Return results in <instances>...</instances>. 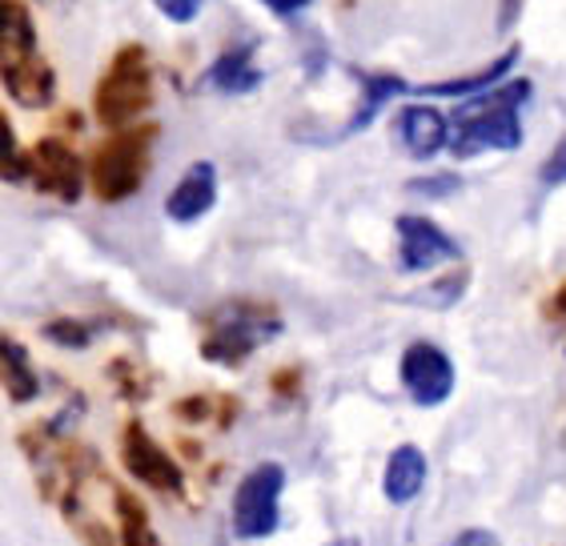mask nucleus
Returning a JSON list of instances; mask_svg holds the SVG:
<instances>
[{
	"label": "nucleus",
	"instance_id": "nucleus-1",
	"mask_svg": "<svg viewBox=\"0 0 566 546\" xmlns=\"http://www.w3.org/2000/svg\"><path fill=\"white\" fill-rule=\"evenodd\" d=\"M531 101V81H511V85H494L479 97L458 105L450 117V149L454 157H479L486 149L514 154L523 145V120L518 109Z\"/></svg>",
	"mask_w": 566,
	"mask_h": 546
},
{
	"label": "nucleus",
	"instance_id": "nucleus-2",
	"mask_svg": "<svg viewBox=\"0 0 566 546\" xmlns=\"http://www.w3.org/2000/svg\"><path fill=\"white\" fill-rule=\"evenodd\" d=\"M153 105V65L145 56L142 44H125L117 49L113 65L105 69L97 93H93V113L101 125L109 129H129L137 125L142 113H149Z\"/></svg>",
	"mask_w": 566,
	"mask_h": 546
},
{
	"label": "nucleus",
	"instance_id": "nucleus-3",
	"mask_svg": "<svg viewBox=\"0 0 566 546\" xmlns=\"http://www.w3.org/2000/svg\"><path fill=\"white\" fill-rule=\"evenodd\" d=\"M153 141H157V125L153 120L129 125L117 137H109L93 154V165H88V186H93V193L101 201H125V197L137 193L145 174H149Z\"/></svg>",
	"mask_w": 566,
	"mask_h": 546
},
{
	"label": "nucleus",
	"instance_id": "nucleus-4",
	"mask_svg": "<svg viewBox=\"0 0 566 546\" xmlns=\"http://www.w3.org/2000/svg\"><path fill=\"white\" fill-rule=\"evenodd\" d=\"M282 334V317L265 306H245L233 302L218 314L213 329L201 342V358L218 361V366H241V361L258 354L265 342H273Z\"/></svg>",
	"mask_w": 566,
	"mask_h": 546
},
{
	"label": "nucleus",
	"instance_id": "nucleus-5",
	"mask_svg": "<svg viewBox=\"0 0 566 546\" xmlns=\"http://www.w3.org/2000/svg\"><path fill=\"white\" fill-rule=\"evenodd\" d=\"M282 491L285 466L282 462H258L233 491V535L253 543L270 538L282 526Z\"/></svg>",
	"mask_w": 566,
	"mask_h": 546
},
{
	"label": "nucleus",
	"instance_id": "nucleus-6",
	"mask_svg": "<svg viewBox=\"0 0 566 546\" xmlns=\"http://www.w3.org/2000/svg\"><path fill=\"white\" fill-rule=\"evenodd\" d=\"M120 462H125V470H129L137 482H145L149 491L174 494V498L186 494V470L177 466V462L153 442L142 422H129V427L120 430Z\"/></svg>",
	"mask_w": 566,
	"mask_h": 546
},
{
	"label": "nucleus",
	"instance_id": "nucleus-7",
	"mask_svg": "<svg viewBox=\"0 0 566 546\" xmlns=\"http://www.w3.org/2000/svg\"><path fill=\"white\" fill-rule=\"evenodd\" d=\"M394 230H398V265H402L406 273L438 270V265L462 258V245L430 218L402 213V218L394 221Z\"/></svg>",
	"mask_w": 566,
	"mask_h": 546
},
{
	"label": "nucleus",
	"instance_id": "nucleus-8",
	"mask_svg": "<svg viewBox=\"0 0 566 546\" xmlns=\"http://www.w3.org/2000/svg\"><path fill=\"white\" fill-rule=\"evenodd\" d=\"M402 386L415 398V406L434 410L454 393V361L434 342H415L402 354Z\"/></svg>",
	"mask_w": 566,
	"mask_h": 546
},
{
	"label": "nucleus",
	"instance_id": "nucleus-9",
	"mask_svg": "<svg viewBox=\"0 0 566 546\" xmlns=\"http://www.w3.org/2000/svg\"><path fill=\"white\" fill-rule=\"evenodd\" d=\"M33 181L44 189V193L61 197V201H76L81 189H85V165L73 154V145H65L61 137H44L36 141L33 154Z\"/></svg>",
	"mask_w": 566,
	"mask_h": 546
},
{
	"label": "nucleus",
	"instance_id": "nucleus-10",
	"mask_svg": "<svg viewBox=\"0 0 566 546\" xmlns=\"http://www.w3.org/2000/svg\"><path fill=\"white\" fill-rule=\"evenodd\" d=\"M218 206V169L209 161H193L186 174L177 177L174 193L165 197V213L177 225H189V221H201L209 209Z\"/></svg>",
	"mask_w": 566,
	"mask_h": 546
},
{
	"label": "nucleus",
	"instance_id": "nucleus-11",
	"mask_svg": "<svg viewBox=\"0 0 566 546\" xmlns=\"http://www.w3.org/2000/svg\"><path fill=\"white\" fill-rule=\"evenodd\" d=\"M394 133H398V145L406 154L418 157V161H430L450 145V117H442L434 105H410V109L398 113Z\"/></svg>",
	"mask_w": 566,
	"mask_h": 546
},
{
	"label": "nucleus",
	"instance_id": "nucleus-12",
	"mask_svg": "<svg viewBox=\"0 0 566 546\" xmlns=\"http://www.w3.org/2000/svg\"><path fill=\"white\" fill-rule=\"evenodd\" d=\"M0 81L9 88V97L24 109H49L56 97V77H53V65L44 61L41 53L24 56L17 65H4L0 69Z\"/></svg>",
	"mask_w": 566,
	"mask_h": 546
},
{
	"label": "nucleus",
	"instance_id": "nucleus-13",
	"mask_svg": "<svg viewBox=\"0 0 566 546\" xmlns=\"http://www.w3.org/2000/svg\"><path fill=\"white\" fill-rule=\"evenodd\" d=\"M518 53H523V49H518V44H511L506 53H499L491 65H482L479 73L450 77V81H434V85H418V88H410V97H454V101L479 97V93H486V88L502 85V81L511 77V69H514V61H518Z\"/></svg>",
	"mask_w": 566,
	"mask_h": 546
},
{
	"label": "nucleus",
	"instance_id": "nucleus-14",
	"mask_svg": "<svg viewBox=\"0 0 566 546\" xmlns=\"http://www.w3.org/2000/svg\"><path fill=\"white\" fill-rule=\"evenodd\" d=\"M426 474H430V466H426L422 450L410 447V442H406V447H394V454L386 459V470H381V494H386L394 506L415 503L426 486Z\"/></svg>",
	"mask_w": 566,
	"mask_h": 546
},
{
	"label": "nucleus",
	"instance_id": "nucleus-15",
	"mask_svg": "<svg viewBox=\"0 0 566 546\" xmlns=\"http://www.w3.org/2000/svg\"><path fill=\"white\" fill-rule=\"evenodd\" d=\"M36 53L33 17L21 0H0V69Z\"/></svg>",
	"mask_w": 566,
	"mask_h": 546
},
{
	"label": "nucleus",
	"instance_id": "nucleus-16",
	"mask_svg": "<svg viewBox=\"0 0 566 546\" xmlns=\"http://www.w3.org/2000/svg\"><path fill=\"white\" fill-rule=\"evenodd\" d=\"M262 69L253 65V49L250 44H238V49H229L213 61L209 69V85L218 88V93H229V97H241V93H253V88H262Z\"/></svg>",
	"mask_w": 566,
	"mask_h": 546
},
{
	"label": "nucleus",
	"instance_id": "nucleus-17",
	"mask_svg": "<svg viewBox=\"0 0 566 546\" xmlns=\"http://www.w3.org/2000/svg\"><path fill=\"white\" fill-rule=\"evenodd\" d=\"M402 93H410V85H406L402 77H394V73H361V101H358V113L349 117V125L342 129V137H349V133H361L370 129L374 117H378L386 105H390L394 97H402Z\"/></svg>",
	"mask_w": 566,
	"mask_h": 546
},
{
	"label": "nucleus",
	"instance_id": "nucleus-18",
	"mask_svg": "<svg viewBox=\"0 0 566 546\" xmlns=\"http://www.w3.org/2000/svg\"><path fill=\"white\" fill-rule=\"evenodd\" d=\"M0 358H4V393H9V402H33L36 393H41V378H36L29 350L17 338H4L0 342Z\"/></svg>",
	"mask_w": 566,
	"mask_h": 546
},
{
	"label": "nucleus",
	"instance_id": "nucleus-19",
	"mask_svg": "<svg viewBox=\"0 0 566 546\" xmlns=\"http://www.w3.org/2000/svg\"><path fill=\"white\" fill-rule=\"evenodd\" d=\"M113 518H117V535H120V546H161L157 535L149 531V514L145 506L133 498L129 491H113Z\"/></svg>",
	"mask_w": 566,
	"mask_h": 546
},
{
	"label": "nucleus",
	"instance_id": "nucleus-20",
	"mask_svg": "<svg viewBox=\"0 0 566 546\" xmlns=\"http://www.w3.org/2000/svg\"><path fill=\"white\" fill-rule=\"evenodd\" d=\"M0 133H4V177H9L12 186H21V181H33V157L21 154V145H17V133H12V120L0 117Z\"/></svg>",
	"mask_w": 566,
	"mask_h": 546
},
{
	"label": "nucleus",
	"instance_id": "nucleus-21",
	"mask_svg": "<svg viewBox=\"0 0 566 546\" xmlns=\"http://www.w3.org/2000/svg\"><path fill=\"white\" fill-rule=\"evenodd\" d=\"M44 338L61 342L69 350H85L88 338H93V326H88V322H76V317H61V322H49V326H44Z\"/></svg>",
	"mask_w": 566,
	"mask_h": 546
},
{
	"label": "nucleus",
	"instance_id": "nucleus-22",
	"mask_svg": "<svg viewBox=\"0 0 566 546\" xmlns=\"http://www.w3.org/2000/svg\"><path fill=\"white\" fill-rule=\"evenodd\" d=\"M462 290H467V273H458V277H450V285H447V282H438L434 290H426V294H418V302H430L434 309H447V306H454Z\"/></svg>",
	"mask_w": 566,
	"mask_h": 546
},
{
	"label": "nucleus",
	"instance_id": "nucleus-23",
	"mask_svg": "<svg viewBox=\"0 0 566 546\" xmlns=\"http://www.w3.org/2000/svg\"><path fill=\"white\" fill-rule=\"evenodd\" d=\"M157 4V12L161 17H169L174 24H189L201 17V9H206V0H153Z\"/></svg>",
	"mask_w": 566,
	"mask_h": 546
},
{
	"label": "nucleus",
	"instance_id": "nucleus-24",
	"mask_svg": "<svg viewBox=\"0 0 566 546\" xmlns=\"http://www.w3.org/2000/svg\"><path fill=\"white\" fill-rule=\"evenodd\" d=\"M458 181L454 174H434V177H418V181H410V193H422V197H450L458 193Z\"/></svg>",
	"mask_w": 566,
	"mask_h": 546
},
{
	"label": "nucleus",
	"instance_id": "nucleus-25",
	"mask_svg": "<svg viewBox=\"0 0 566 546\" xmlns=\"http://www.w3.org/2000/svg\"><path fill=\"white\" fill-rule=\"evenodd\" d=\"M538 181H543V186H566V137L551 149V157L543 161Z\"/></svg>",
	"mask_w": 566,
	"mask_h": 546
},
{
	"label": "nucleus",
	"instance_id": "nucleus-26",
	"mask_svg": "<svg viewBox=\"0 0 566 546\" xmlns=\"http://www.w3.org/2000/svg\"><path fill=\"white\" fill-rule=\"evenodd\" d=\"M447 546H502V543L494 531H486V526H467V531H458Z\"/></svg>",
	"mask_w": 566,
	"mask_h": 546
},
{
	"label": "nucleus",
	"instance_id": "nucleus-27",
	"mask_svg": "<svg viewBox=\"0 0 566 546\" xmlns=\"http://www.w3.org/2000/svg\"><path fill=\"white\" fill-rule=\"evenodd\" d=\"M262 4L277 17H297L302 9H310V0H262Z\"/></svg>",
	"mask_w": 566,
	"mask_h": 546
},
{
	"label": "nucleus",
	"instance_id": "nucleus-28",
	"mask_svg": "<svg viewBox=\"0 0 566 546\" xmlns=\"http://www.w3.org/2000/svg\"><path fill=\"white\" fill-rule=\"evenodd\" d=\"M514 12H518V0H502L499 4V29H511Z\"/></svg>",
	"mask_w": 566,
	"mask_h": 546
},
{
	"label": "nucleus",
	"instance_id": "nucleus-29",
	"mask_svg": "<svg viewBox=\"0 0 566 546\" xmlns=\"http://www.w3.org/2000/svg\"><path fill=\"white\" fill-rule=\"evenodd\" d=\"M551 314L558 317V322H566V282L555 290V297H551Z\"/></svg>",
	"mask_w": 566,
	"mask_h": 546
},
{
	"label": "nucleus",
	"instance_id": "nucleus-30",
	"mask_svg": "<svg viewBox=\"0 0 566 546\" xmlns=\"http://www.w3.org/2000/svg\"><path fill=\"white\" fill-rule=\"evenodd\" d=\"M326 546H361V538H334V543H326Z\"/></svg>",
	"mask_w": 566,
	"mask_h": 546
}]
</instances>
